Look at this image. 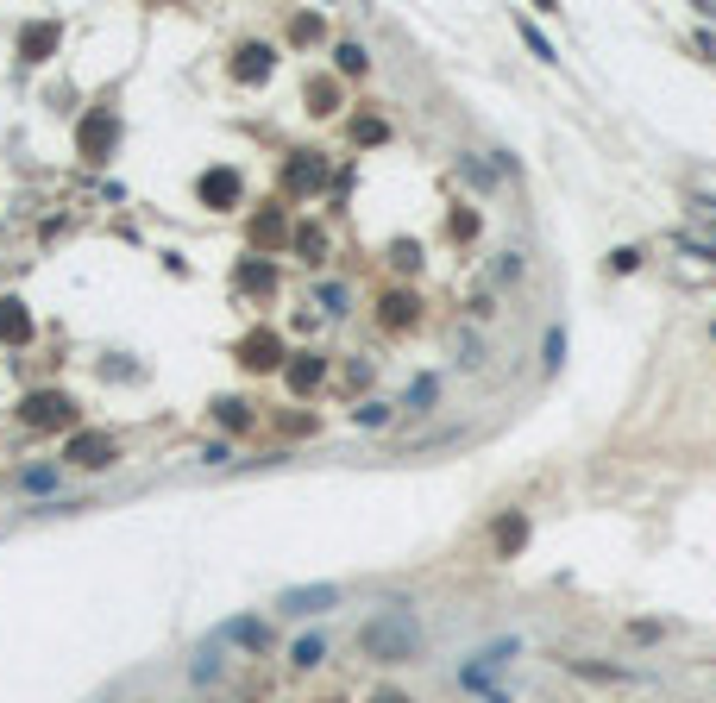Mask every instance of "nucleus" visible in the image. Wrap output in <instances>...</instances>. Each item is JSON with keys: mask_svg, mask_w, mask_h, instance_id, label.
I'll list each match as a JSON object with an SVG mask.
<instances>
[{"mask_svg": "<svg viewBox=\"0 0 716 703\" xmlns=\"http://www.w3.org/2000/svg\"><path fill=\"white\" fill-rule=\"evenodd\" d=\"M233 195H239V176L233 170H208L201 176V201H233Z\"/></svg>", "mask_w": 716, "mask_h": 703, "instance_id": "5", "label": "nucleus"}, {"mask_svg": "<svg viewBox=\"0 0 716 703\" xmlns=\"http://www.w3.org/2000/svg\"><path fill=\"white\" fill-rule=\"evenodd\" d=\"M19 415H25L32 427H57L63 415H70V396H51V390H44V396H32V402H25Z\"/></svg>", "mask_w": 716, "mask_h": 703, "instance_id": "4", "label": "nucleus"}, {"mask_svg": "<svg viewBox=\"0 0 716 703\" xmlns=\"http://www.w3.org/2000/svg\"><path fill=\"white\" fill-rule=\"evenodd\" d=\"M25 333H32L25 308H19V301H0V339H25Z\"/></svg>", "mask_w": 716, "mask_h": 703, "instance_id": "6", "label": "nucleus"}, {"mask_svg": "<svg viewBox=\"0 0 716 703\" xmlns=\"http://www.w3.org/2000/svg\"><path fill=\"white\" fill-rule=\"evenodd\" d=\"M220 421H227V427H246V402H220Z\"/></svg>", "mask_w": 716, "mask_h": 703, "instance_id": "12", "label": "nucleus"}, {"mask_svg": "<svg viewBox=\"0 0 716 703\" xmlns=\"http://www.w3.org/2000/svg\"><path fill=\"white\" fill-rule=\"evenodd\" d=\"M220 641H239V647H265V622H227Z\"/></svg>", "mask_w": 716, "mask_h": 703, "instance_id": "7", "label": "nucleus"}, {"mask_svg": "<svg viewBox=\"0 0 716 703\" xmlns=\"http://www.w3.org/2000/svg\"><path fill=\"white\" fill-rule=\"evenodd\" d=\"M321 653H327L321 634H302V641H295V666H321Z\"/></svg>", "mask_w": 716, "mask_h": 703, "instance_id": "8", "label": "nucleus"}, {"mask_svg": "<svg viewBox=\"0 0 716 703\" xmlns=\"http://www.w3.org/2000/svg\"><path fill=\"white\" fill-rule=\"evenodd\" d=\"M265 57H271V51H258V44H252V51H246V63H239V76H246V82H252V76H265Z\"/></svg>", "mask_w": 716, "mask_h": 703, "instance_id": "10", "label": "nucleus"}, {"mask_svg": "<svg viewBox=\"0 0 716 703\" xmlns=\"http://www.w3.org/2000/svg\"><path fill=\"white\" fill-rule=\"evenodd\" d=\"M107 133H114V120H95V126L82 133V144H88V157H101V144H107Z\"/></svg>", "mask_w": 716, "mask_h": 703, "instance_id": "9", "label": "nucleus"}, {"mask_svg": "<svg viewBox=\"0 0 716 703\" xmlns=\"http://www.w3.org/2000/svg\"><path fill=\"white\" fill-rule=\"evenodd\" d=\"M107 458H114V439H107V433H76V439H70V465H88V471H101Z\"/></svg>", "mask_w": 716, "mask_h": 703, "instance_id": "3", "label": "nucleus"}, {"mask_svg": "<svg viewBox=\"0 0 716 703\" xmlns=\"http://www.w3.org/2000/svg\"><path fill=\"white\" fill-rule=\"evenodd\" d=\"M365 653L371 660H384V666H403V660H415L422 653V622L409 615V609H384V615H371L365 622Z\"/></svg>", "mask_w": 716, "mask_h": 703, "instance_id": "1", "label": "nucleus"}, {"mask_svg": "<svg viewBox=\"0 0 716 703\" xmlns=\"http://www.w3.org/2000/svg\"><path fill=\"white\" fill-rule=\"evenodd\" d=\"M377 703H409V698H396V691H384V698H377Z\"/></svg>", "mask_w": 716, "mask_h": 703, "instance_id": "13", "label": "nucleus"}, {"mask_svg": "<svg viewBox=\"0 0 716 703\" xmlns=\"http://www.w3.org/2000/svg\"><path fill=\"white\" fill-rule=\"evenodd\" d=\"M358 421H365V427H384V421H390V409H384V402H365V409H358Z\"/></svg>", "mask_w": 716, "mask_h": 703, "instance_id": "11", "label": "nucleus"}, {"mask_svg": "<svg viewBox=\"0 0 716 703\" xmlns=\"http://www.w3.org/2000/svg\"><path fill=\"white\" fill-rule=\"evenodd\" d=\"M339 603V584H295L277 597V609L284 615H321V609H333Z\"/></svg>", "mask_w": 716, "mask_h": 703, "instance_id": "2", "label": "nucleus"}]
</instances>
